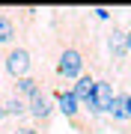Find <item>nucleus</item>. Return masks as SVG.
Instances as JSON below:
<instances>
[{
	"label": "nucleus",
	"mask_w": 131,
	"mask_h": 134,
	"mask_svg": "<svg viewBox=\"0 0 131 134\" xmlns=\"http://www.w3.org/2000/svg\"><path fill=\"white\" fill-rule=\"evenodd\" d=\"M18 36H21V21L18 15L3 9L0 12V48H12V45H18Z\"/></svg>",
	"instance_id": "0eeeda50"
},
{
	"label": "nucleus",
	"mask_w": 131,
	"mask_h": 134,
	"mask_svg": "<svg viewBox=\"0 0 131 134\" xmlns=\"http://www.w3.org/2000/svg\"><path fill=\"white\" fill-rule=\"evenodd\" d=\"M83 75V54L75 45H66L57 54V77L60 81H78Z\"/></svg>",
	"instance_id": "7ed1b4c3"
},
{
	"label": "nucleus",
	"mask_w": 131,
	"mask_h": 134,
	"mask_svg": "<svg viewBox=\"0 0 131 134\" xmlns=\"http://www.w3.org/2000/svg\"><path fill=\"white\" fill-rule=\"evenodd\" d=\"M9 134H45L42 128H36V125H15Z\"/></svg>",
	"instance_id": "f8f14e48"
},
{
	"label": "nucleus",
	"mask_w": 131,
	"mask_h": 134,
	"mask_svg": "<svg viewBox=\"0 0 131 134\" xmlns=\"http://www.w3.org/2000/svg\"><path fill=\"white\" fill-rule=\"evenodd\" d=\"M3 107H6V116L9 119H27L30 116V110H27V101L21 98V96H15V92H6L3 98Z\"/></svg>",
	"instance_id": "1a4fd4ad"
},
{
	"label": "nucleus",
	"mask_w": 131,
	"mask_h": 134,
	"mask_svg": "<svg viewBox=\"0 0 131 134\" xmlns=\"http://www.w3.org/2000/svg\"><path fill=\"white\" fill-rule=\"evenodd\" d=\"M95 18H101V21H110V9H95Z\"/></svg>",
	"instance_id": "ddd939ff"
},
{
	"label": "nucleus",
	"mask_w": 131,
	"mask_h": 134,
	"mask_svg": "<svg viewBox=\"0 0 131 134\" xmlns=\"http://www.w3.org/2000/svg\"><path fill=\"white\" fill-rule=\"evenodd\" d=\"M42 86H39V77H33V75H27V77H18V81H12V92L15 96H21L24 101H30L39 92Z\"/></svg>",
	"instance_id": "9d476101"
},
{
	"label": "nucleus",
	"mask_w": 131,
	"mask_h": 134,
	"mask_svg": "<svg viewBox=\"0 0 131 134\" xmlns=\"http://www.w3.org/2000/svg\"><path fill=\"white\" fill-rule=\"evenodd\" d=\"M72 92H75V98L81 101V107H87L89 101H92V96H95V77H92L89 72H83L78 81H75Z\"/></svg>",
	"instance_id": "6e6552de"
},
{
	"label": "nucleus",
	"mask_w": 131,
	"mask_h": 134,
	"mask_svg": "<svg viewBox=\"0 0 131 134\" xmlns=\"http://www.w3.org/2000/svg\"><path fill=\"white\" fill-rule=\"evenodd\" d=\"M9 116H6V107H3V101H0V122H6Z\"/></svg>",
	"instance_id": "4468645a"
},
{
	"label": "nucleus",
	"mask_w": 131,
	"mask_h": 134,
	"mask_svg": "<svg viewBox=\"0 0 131 134\" xmlns=\"http://www.w3.org/2000/svg\"><path fill=\"white\" fill-rule=\"evenodd\" d=\"M125 39H128V54H131V24H128V30H125Z\"/></svg>",
	"instance_id": "2eb2a0df"
},
{
	"label": "nucleus",
	"mask_w": 131,
	"mask_h": 134,
	"mask_svg": "<svg viewBox=\"0 0 131 134\" xmlns=\"http://www.w3.org/2000/svg\"><path fill=\"white\" fill-rule=\"evenodd\" d=\"M113 96H116V92H113V83L107 81V77H101V81H95V96H92V101L83 110H87L89 116H101V113H107Z\"/></svg>",
	"instance_id": "20e7f679"
},
{
	"label": "nucleus",
	"mask_w": 131,
	"mask_h": 134,
	"mask_svg": "<svg viewBox=\"0 0 131 134\" xmlns=\"http://www.w3.org/2000/svg\"><path fill=\"white\" fill-rule=\"evenodd\" d=\"M57 110L69 119V125H72L75 131H81V134H95V125L92 122H83V116H81V101L75 98V92L72 90H57Z\"/></svg>",
	"instance_id": "f257e3e1"
},
{
	"label": "nucleus",
	"mask_w": 131,
	"mask_h": 134,
	"mask_svg": "<svg viewBox=\"0 0 131 134\" xmlns=\"http://www.w3.org/2000/svg\"><path fill=\"white\" fill-rule=\"evenodd\" d=\"M27 110H30V116H33V119L42 125V128H48V125H51V116H54V110H57V107L51 104L48 92H45V90H39L33 98L27 101Z\"/></svg>",
	"instance_id": "423d86ee"
},
{
	"label": "nucleus",
	"mask_w": 131,
	"mask_h": 134,
	"mask_svg": "<svg viewBox=\"0 0 131 134\" xmlns=\"http://www.w3.org/2000/svg\"><path fill=\"white\" fill-rule=\"evenodd\" d=\"M128 92H116L110 101V107H107V116H110L113 122H128Z\"/></svg>",
	"instance_id": "9b49d317"
},
{
	"label": "nucleus",
	"mask_w": 131,
	"mask_h": 134,
	"mask_svg": "<svg viewBox=\"0 0 131 134\" xmlns=\"http://www.w3.org/2000/svg\"><path fill=\"white\" fill-rule=\"evenodd\" d=\"M125 107H128V119H131V92H128V104Z\"/></svg>",
	"instance_id": "dca6fc26"
},
{
	"label": "nucleus",
	"mask_w": 131,
	"mask_h": 134,
	"mask_svg": "<svg viewBox=\"0 0 131 134\" xmlns=\"http://www.w3.org/2000/svg\"><path fill=\"white\" fill-rule=\"evenodd\" d=\"M3 72L18 81V77H27L33 72V54H30L27 45H12V48L3 51Z\"/></svg>",
	"instance_id": "f03ea898"
},
{
	"label": "nucleus",
	"mask_w": 131,
	"mask_h": 134,
	"mask_svg": "<svg viewBox=\"0 0 131 134\" xmlns=\"http://www.w3.org/2000/svg\"><path fill=\"white\" fill-rule=\"evenodd\" d=\"M107 54H110V60L116 63V66H122L131 54H128V39H125V30H122L116 21H113L110 33H107Z\"/></svg>",
	"instance_id": "39448f33"
}]
</instances>
